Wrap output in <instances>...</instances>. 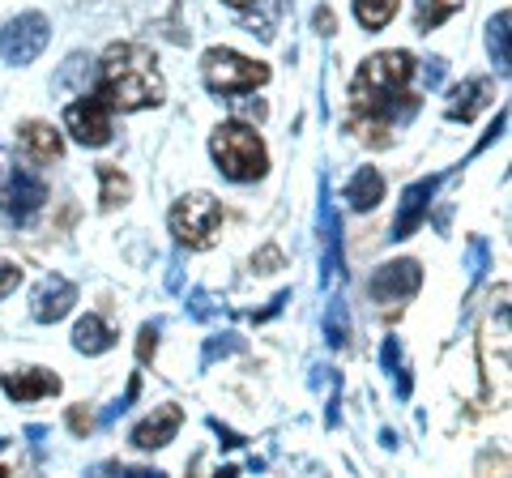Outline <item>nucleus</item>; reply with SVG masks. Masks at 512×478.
I'll use <instances>...</instances> for the list:
<instances>
[{
	"label": "nucleus",
	"instance_id": "2eb2a0df",
	"mask_svg": "<svg viewBox=\"0 0 512 478\" xmlns=\"http://www.w3.org/2000/svg\"><path fill=\"white\" fill-rule=\"evenodd\" d=\"M346 201L355 205V210H376V205L384 201V175L376 167H359L355 175H350V184H346Z\"/></svg>",
	"mask_w": 512,
	"mask_h": 478
},
{
	"label": "nucleus",
	"instance_id": "4468645a",
	"mask_svg": "<svg viewBox=\"0 0 512 478\" xmlns=\"http://www.w3.org/2000/svg\"><path fill=\"white\" fill-rule=\"evenodd\" d=\"M18 141L26 146V154L35 158V163H56V158L64 154L60 133L52 129V124H43V120H26L18 129Z\"/></svg>",
	"mask_w": 512,
	"mask_h": 478
},
{
	"label": "nucleus",
	"instance_id": "0eeeda50",
	"mask_svg": "<svg viewBox=\"0 0 512 478\" xmlns=\"http://www.w3.org/2000/svg\"><path fill=\"white\" fill-rule=\"evenodd\" d=\"M64 129L82 146H107L111 141V103L103 94H82L77 103L64 107Z\"/></svg>",
	"mask_w": 512,
	"mask_h": 478
},
{
	"label": "nucleus",
	"instance_id": "f8f14e48",
	"mask_svg": "<svg viewBox=\"0 0 512 478\" xmlns=\"http://www.w3.org/2000/svg\"><path fill=\"white\" fill-rule=\"evenodd\" d=\"M0 389H5L13 402H39V397L60 393V376L43 372V368H26V372H18V376L9 372L5 380H0Z\"/></svg>",
	"mask_w": 512,
	"mask_h": 478
},
{
	"label": "nucleus",
	"instance_id": "f257e3e1",
	"mask_svg": "<svg viewBox=\"0 0 512 478\" xmlns=\"http://www.w3.org/2000/svg\"><path fill=\"white\" fill-rule=\"evenodd\" d=\"M99 94L120 111H141L163 103V73L150 47L111 43L99 60Z\"/></svg>",
	"mask_w": 512,
	"mask_h": 478
},
{
	"label": "nucleus",
	"instance_id": "f3484780",
	"mask_svg": "<svg viewBox=\"0 0 512 478\" xmlns=\"http://www.w3.org/2000/svg\"><path fill=\"white\" fill-rule=\"evenodd\" d=\"M94 171H99V184H103V197H99L103 210H116V205H124L133 197V184H128V175L116 163H99Z\"/></svg>",
	"mask_w": 512,
	"mask_h": 478
},
{
	"label": "nucleus",
	"instance_id": "20e7f679",
	"mask_svg": "<svg viewBox=\"0 0 512 478\" xmlns=\"http://www.w3.org/2000/svg\"><path fill=\"white\" fill-rule=\"evenodd\" d=\"M222 218H227L222 214V201L210 193H188V197L175 201L171 214H167L171 235L180 239L184 248H210L222 231Z\"/></svg>",
	"mask_w": 512,
	"mask_h": 478
},
{
	"label": "nucleus",
	"instance_id": "6ab92c4d",
	"mask_svg": "<svg viewBox=\"0 0 512 478\" xmlns=\"http://www.w3.org/2000/svg\"><path fill=\"white\" fill-rule=\"evenodd\" d=\"M461 9V0H419V30H436L440 22H448Z\"/></svg>",
	"mask_w": 512,
	"mask_h": 478
},
{
	"label": "nucleus",
	"instance_id": "9d476101",
	"mask_svg": "<svg viewBox=\"0 0 512 478\" xmlns=\"http://www.w3.org/2000/svg\"><path fill=\"white\" fill-rule=\"evenodd\" d=\"M180 423H184V410L180 406H158L146 423H137V432H133V444L137 449H163L167 440H175V432H180Z\"/></svg>",
	"mask_w": 512,
	"mask_h": 478
},
{
	"label": "nucleus",
	"instance_id": "393cba45",
	"mask_svg": "<svg viewBox=\"0 0 512 478\" xmlns=\"http://www.w3.org/2000/svg\"><path fill=\"white\" fill-rule=\"evenodd\" d=\"M235 116H244V120H265L269 116V107L256 99V103H244V99H235Z\"/></svg>",
	"mask_w": 512,
	"mask_h": 478
},
{
	"label": "nucleus",
	"instance_id": "7ed1b4c3",
	"mask_svg": "<svg viewBox=\"0 0 512 478\" xmlns=\"http://www.w3.org/2000/svg\"><path fill=\"white\" fill-rule=\"evenodd\" d=\"M201 73H205V86L222 94V99H235V94H248L269 82V69L261 60H248V56L231 52V47H210V52L201 56Z\"/></svg>",
	"mask_w": 512,
	"mask_h": 478
},
{
	"label": "nucleus",
	"instance_id": "412c9836",
	"mask_svg": "<svg viewBox=\"0 0 512 478\" xmlns=\"http://www.w3.org/2000/svg\"><path fill=\"white\" fill-rule=\"evenodd\" d=\"M380 359H384V368H389V372H397V393L410 397V372H406V363H402V346L389 338V342H384V350H380Z\"/></svg>",
	"mask_w": 512,
	"mask_h": 478
},
{
	"label": "nucleus",
	"instance_id": "a211bd4d",
	"mask_svg": "<svg viewBox=\"0 0 512 478\" xmlns=\"http://www.w3.org/2000/svg\"><path fill=\"white\" fill-rule=\"evenodd\" d=\"M397 9H402V0H355V18L363 30H372V35L397 18Z\"/></svg>",
	"mask_w": 512,
	"mask_h": 478
},
{
	"label": "nucleus",
	"instance_id": "1a4fd4ad",
	"mask_svg": "<svg viewBox=\"0 0 512 478\" xmlns=\"http://www.w3.org/2000/svg\"><path fill=\"white\" fill-rule=\"evenodd\" d=\"M73 304H77V286H73L69 278L52 274V278H43V282H39L35 299H30V312H35V321H39V325H56L60 316H69V312H73Z\"/></svg>",
	"mask_w": 512,
	"mask_h": 478
},
{
	"label": "nucleus",
	"instance_id": "9b49d317",
	"mask_svg": "<svg viewBox=\"0 0 512 478\" xmlns=\"http://www.w3.org/2000/svg\"><path fill=\"white\" fill-rule=\"evenodd\" d=\"M436 184L440 180H419L402 193V210H397V222H393V239H406L427 218V205H431V197H436Z\"/></svg>",
	"mask_w": 512,
	"mask_h": 478
},
{
	"label": "nucleus",
	"instance_id": "423d86ee",
	"mask_svg": "<svg viewBox=\"0 0 512 478\" xmlns=\"http://www.w3.org/2000/svg\"><path fill=\"white\" fill-rule=\"evenodd\" d=\"M47 39H52V26H47L43 13H22V18H13L0 30V56L9 65H30L47 47Z\"/></svg>",
	"mask_w": 512,
	"mask_h": 478
},
{
	"label": "nucleus",
	"instance_id": "cd10ccee",
	"mask_svg": "<svg viewBox=\"0 0 512 478\" xmlns=\"http://www.w3.org/2000/svg\"><path fill=\"white\" fill-rule=\"evenodd\" d=\"M316 26L325 30V35H333V13H329V9H320V13H316Z\"/></svg>",
	"mask_w": 512,
	"mask_h": 478
},
{
	"label": "nucleus",
	"instance_id": "4be33fe9",
	"mask_svg": "<svg viewBox=\"0 0 512 478\" xmlns=\"http://www.w3.org/2000/svg\"><path fill=\"white\" fill-rule=\"evenodd\" d=\"M154 350H158V325H146V329H141V338H137V359L150 363Z\"/></svg>",
	"mask_w": 512,
	"mask_h": 478
},
{
	"label": "nucleus",
	"instance_id": "bb28decb",
	"mask_svg": "<svg viewBox=\"0 0 512 478\" xmlns=\"http://www.w3.org/2000/svg\"><path fill=\"white\" fill-rule=\"evenodd\" d=\"M252 265H256V274H274V269L282 265V252H278V248H265L261 257L252 261Z\"/></svg>",
	"mask_w": 512,
	"mask_h": 478
},
{
	"label": "nucleus",
	"instance_id": "b1692460",
	"mask_svg": "<svg viewBox=\"0 0 512 478\" xmlns=\"http://www.w3.org/2000/svg\"><path fill=\"white\" fill-rule=\"evenodd\" d=\"M329 342L333 346L346 342V312H342V304H333V312H329Z\"/></svg>",
	"mask_w": 512,
	"mask_h": 478
},
{
	"label": "nucleus",
	"instance_id": "c85d7f7f",
	"mask_svg": "<svg viewBox=\"0 0 512 478\" xmlns=\"http://www.w3.org/2000/svg\"><path fill=\"white\" fill-rule=\"evenodd\" d=\"M227 5H231V9H248V5H252V0H227Z\"/></svg>",
	"mask_w": 512,
	"mask_h": 478
},
{
	"label": "nucleus",
	"instance_id": "6e6552de",
	"mask_svg": "<svg viewBox=\"0 0 512 478\" xmlns=\"http://www.w3.org/2000/svg\"><path fill=\"white\" fill-rule=\"evenodd\" d=\"M419 286H423L419 261H393V265H380L376 274H372L367 295H372L376 304H402V299L419 295Z\"/></svg>",
	"mask_w": 512,
	"mask_h": 478
},
{
	"label": "nucleus",
	"instance_id": "39448f33",
	"mask_svg": "<svg viewBox=\"0 0 512 478\" xmlns=\"http://www.w3.org/2000/svg\"><path fill=\"white\" fill-rule=\"evenodd\" d=\"M43 201H47V184L39 175L30 167H18L9 154H0V210L26 222L30 214H39Z\"/></svg>",
	"mask_w": 512,
	"mask_h": 478
},
{
	"label": "nucleus",
	"instance_id": "a878e982",
	"mask_svg": "<svg viewBox=\"0 0 512 478\" xmlns=\"http://www.w3.org/2000/svg\"><path fill=\"white\" fill-rule=\"evenodd\" d=\"M69 427L77 436H90V427H94V419H90V410H82V406H73L69 410Z\"/></svg>",
	"mask_w": 512,
	"mask_h": 478
},
{
	"label": "nucleus",
	"instance_id": "ddd939ff",
	"mask_svg": "<svg viewBox=\"0 0 512 478\" xmlns=\"http://www.w3.org/2000/svg\"><path fill=\"white\" fill-rule=\"evenodd\" d=\"M495 99V86L487 82V77H470V82H461L453 90V103H448V120H474L478 111H483L487 103Z\"/></svg>",
	"mask_w": 512,
	"mask_h": 478
},
{
	"label": "nucleus",
	"instance_id": "5701e85b",
	"mask_svg": "<svg viewBox=\"0 0 512 478\" xmlns=\"http://www.w3.org/2000/svg\"><path fill=\"white\" fill-rule=\"evenodd\" d=\"M18 282H22V269H18V265H9V261H0V299L18 291Z\"/></svg>",
	"mask_w": 512,
	"mask_h": 478
},
{
	"label": "nucleus",
	"instance_id": "f03ea898",
	"mask_svg": "<svg viewBox=\"0 0 512 478\" xmlns=\"http://www.w3.org/2000/svg\"><path fill=\"white\" fill-rule=\"evenodd\" d=\"M210 154L218 171L227 175V180L235 184H252L261 180V175L269 171V154H265V141L256 137V129H248V124H222V129L210 137Z\"/></svg>",
	"mask_w": 512,
	"mask_h": 478
},
{
	"label": "nucleus",
	"instance_id": "dca6fc26",
	"mask_svg": "<svg viewBox=\"0 0 512 478\" xmlns=\"http://www.w3.org/2000/svg\"><path fill=\"white\" fill-rule=\"evenodd\" d=\"M73 346L82 350V355H103V350L116 346V333H111V325L103 321V316H82L73 329Z\"/></svg>",
	"mask_w": 512,
	"mask_h": 478
},
{
	"label": "nucleus",
	"instance_id": "aec40b11",
	"mask_svg": "<svg viewBox=\"0 0 512 478\" xmlns=\"http://www.w3.org/2000/svg\"><path fill=\"white\" fill-rule=\"evenodd\" d=\"M487 47H491V56H495V69H500V73H508V13H500V18L491 22Z\"/></svg>",
	"mask_w": 512,
	"mask_h": 478
}]
</instances>
